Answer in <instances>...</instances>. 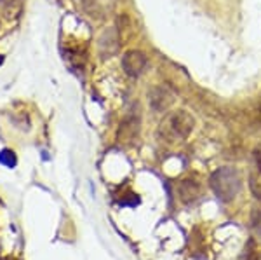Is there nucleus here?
<instances>
[{"mask_svg":"<svg viewBox=\"0 0 261 260\" xmlns=\"http://www.w3.org/2000/svg\"><path fill=\"white\" fill-rule=\"evenodd\" d=\"M0 164H4L6 168H14L18 164V159H16V154L9 149H4L0 152Z\"/></svg>","mask_w":261,"mask_h":260,"instance_id":"7","label":"nucleus"},{"mask_svg":"<svg viewBox=\"0 0 261 260\" xmlns=\"http://www.w3.org/2000/svg\"><path fill=\"white\" fill-rule=\"evenodd\" d=\"M209 185H211L213 192L221 201H231L237 198L239 192L242 188V178L235 168L225 166L216 170L209 178Z\"/></svg>","mask_w":261,"mask_h":260,"instance_id":"2","label":"nucleus"},{"mask_svg":"<svg viewBox=\"0 0 261 260\" xmlns=\"http://www.w3.org/2000/svg\"><path fill=\"white\" fill-rule=\"evenodd\" d=\"M138 129H140V117L130 115L120 124V135L134 136V135H138Z\"/></svg>","mask_w":261,"mask_h":260,"instance_id":"6","label":"nucleus"},{"mask_svg":"<svg viewBox=\"0 0 261 260\" xmlns=\"http://www.w3.org/2000/svg\"><path fill=\"white\" fill-rule=\"evenodd\" d=\"M174 102V93L167 86H155L148 91V103L155 112H164Z\"/></svg>","mask_w":261,"mask_h":260,"instance_id":"3","label":"nucleus"},{"mask_svg":"<svg viewBox=\"0 0 261 260\" xmlns=\"http://www.w3.org/2000/svg\"><path fill=\"white\" fill-rule=\"evenodd\" d=\"M251 260H258V258H251Z\"/></svg>","mask_w":261,"mask_h":260,"instance_id":"10","label":"nucleus"},{"mask_svg":"<svg viewBox=\"0 0 261 260\" xmlns=\"http://www.w3.org/2000/svg\"><path fill=\"white\" fill-rule=\"evenodd\" d=\"M178 192H179V199L183 201L185 204H190L200 198L202 187L195 178H187L179 183Z\"/></svg>","mask_w":261,"mask_h":260,"instance_id":"5","label":"nucleus"},{"mask_svg":"<svg viewBox=\"0 0 261 260\" xmlns=\"http://www.w3.org/2000/svg\"><path fill=\"white\" fill-rule=\"evenodd\" d=\"M146 66V56L141 51H127L122 56V68L124 72L129 75V77H138V75L143 74Z\"/></svg>","mask_w":261,"mask_h":260,"instance_id":"4","label":"nucleus"},{"mask_svg":"<svg viewBox=\"0 0 261 260\" xmlns=\"http://www.w3.org/2000/svg\"><path fill=\"white\" fill-rule=\"evenodd\" d=\"M252 159H254V168H252V170H256L261 173V145L254 149V152H252Z\"/></svg>","mask_w":261,"mask_h":260,"instance_id":"9","label":"nucleus"},{"mask_svg":"<svg viewBox=\"0 0 261 260\" xmlns=\"http://www.w3.org/2000/svg\"><path fill=\"white\" fill-rule=\"evenodd\" d=\"M251 225H252V229H254V232L261 238V209L259 208H256L254 211H252Z\"/></svg>","mask_w":261,"mask_h":260,"instance_id":"8","label":"nucleus"},{"mask_svg":"<svg viewBox=\"0 0 261 260\" xmlns=\"http://www.w3.org/2000/svg\"><path fill=\"white\" fill-rule=\"evenodd\" d=\"M195 119L187 110H176L164 117V121L159 126V136L167 144L187 140L188 135L193 131Z\"/></svg>","mask_w":261,"mask_h":260,"instance_id":"1","label":"nucleus"}]
</instances>
